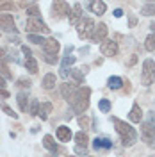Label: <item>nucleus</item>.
<instances>
[{
    "label": "nucleus",
    "mask_w": 155,
    "mask_h": 157,
    "mask_svg": "<svg viewBox=\"0 0 155 157\" xmlns=\"http://www.w3.org/2000/svg\"><path fill=\"white\" fill-rule=\"evenodd\" d=\"M128 118H130L132 123H141V120H143V111L139 107V104H134V105H132L130 113H128Z\"/></svg>",
    "instance_id": "obj_17"
},
{
    "label": "nucleus",
    "mask_w": 155,
    "mask_h": 157,
    "mask_svg": "<svg viewBox=\"0 0 155 157\" xmlns=\"http://www.w3.org/2000/svg\"><path fill=\"white\" fill-rule=\"evenodd\" d=\"M0 88H2V89L6 88V78L2 77V75H0Z\"/></svg>",
    "instance_id": "obj_44"
},
{
    "label": "nucleus",
    "mask_w": 155,
    "mask_h": 157,
    "mask_svg": "<svg viewBox=\"0 0 155 157\" xmlns=\"http://www.w3.org/2000/svg\"><path fill=\"white\" fill-rule=\"evenodd\" d=\"M125 89L127 91H130V82H128V80H125Z\"/></svg>",
    "instance_id": "obj_46"
},
{
    "label": "nucleus",
    "mask_w": 155,
    "mask_h": 157,
    "mask_svg": "<svg viewBox=\"0 0 155 157\" xmlns=\"http://www.w3.org/2000/svg\"><path fill=\"white\" fill-rule=\"evenodd\" d=\"M25 30H27L29 34H36V32H50V29L47 27V23H45L41 18H27Z\"/></svg>",
    "instance_id": "obj_5"
},
{
    "label": "nucleus",
    "mask_w": 155,
    "mask_h": 157,
    "mask_svg": "<svg viewBox=\"0 0 155 157\" xmlns=\"http://www.w3.org/2000/svg\"><path fill=\"white\" fill-rule=\"evenodd\" d=\"M0 107H2V111H4V113H6V114H7V116L14 118V120H16V118H18V114H16V113H14V111H13V109H11L9 105H7V104H2V105H0Z\"/></svg>",
    "instance_id": "obj_35"
},
{
    "label": "nucleus",
    "mask_w": 155,
    "mask_h": 157,
    "mask_svg": "<svg viewBox=\"0 0 155 157\" xmlns=\"http://www.w3.org/2000/svg\"><path fill=\"white\" fill-rule=\"evenodd\" d=\"M89 98H91V89L89 88H78L77 93L73 95V98L70 100V104H71V109L78 113V114H82L84 111H87L89 107Z\"/></svg>",
    "instance_id": "obj_2"
},
{
    "label": "nucleus",
    "mask_w": 155,
    "mask_h": 157,
    "mask_svg": "<svg viewBox=\"0 0 155 157\" xmlns=\"http://www.w3.org/2000/svg\"><path fill=\"white\" fill-rule=\"evenodd\" d=\"M43 50H45V54H48V56H55V57H57L59 50H61V43H59L57 39L50 38V39H47V41H45Z\"/></svg>",
    "instance_id": "obj_11"
},
{
    "label": "nucleus",
    "mask_w": 155,
    "mask_h": 157,
    "mask_svg": "<svg viewBox=\"0 0 155 157\" xmlns=\"http://www.w3.org/2000/svg\"><path fill=\"white\" fill-rule=\"evenodd\" d=\"M141 82H143V86H152L155 82V61L153 59H145L143 71H141Z\"/></svg>",
    "instance_id": "obj_3"
},
{
    "label": "nucleus",
    "mask_w": 155,
    "mask_h": 157,
    "mask_svg": "<svg viewBox=\"0 0 155 157\" xmlns=\"http://www.w3.org/2000/svg\"><path fill=\"white\" fill-rule=\"evenodd\" d=\"M50 113H52V104H50V102L41 104V109H39V116H41V120H47Z\"/></svg>",
    "instance_id": "obj_24"
},
{
    "label": "nucleus",
    "mask_w": 155,
    "mask_h": 157,
    "mask_svg": "<svg viewBox=\"0 0 155 157\" xmlns=\"http://www.w3.org/2000/svg\"><path fill=\"white\" fill-rule=\"evenodd\" d=\"M87 7L91 9L93 14L102 16V14L107 11V4H105V2H102V0H95V2H89V4H87Z\"/></svg>",
    "instance_id": "obj_13"
},
{
    "label": "nucleus",
    "mask_w": 155,
    "mask_h": 157,
    "mask_svg": "<svg viewBox=\"0 0 155 157\" xmlns=\"http://www.w3.org/2000/svg\"><path fill=\"white\" fill-rule=\"evenodd\" d=\"M123 84H125V80L121 77H109V80H107V86L111 89H119V88H123Z\"/></svg>",
    "instance_id": "obj_20"
},
{
    "label": "nucleus",
    "mask_w": 155,
    "mask_h": 157,
    "mask_svg": "<svg viewBox=\"0 0 155 157\" xmlns=\"http://www.w3.org/2000/svg\"><path fill=\"white\" fill-rule=\"evenodd\" d=\"M70 6L66 2H54L52 4V14H54V18L55 20H61L64 18V16H68L70 14Z\"/></svg>",
    "instance_id": "obj_7"
},
{
    "label": "nucleus",
    "mask_w": 155,
    "mask_h": 157,
    "mask_svg": "<svg viewBox=\"0 0 155 157\" xmlns=\"http://www.w3.org/2000/svg\"><path fill=\"white\" fill-rule=\"evenodd\" d=\"M93 148L95 150H111L112 148V141L107 139V137H95L93 139Z\"/></svg>",
    "instance_id": "obj_14"
},
{
    "label": "nucleus",
    "mask_w": 155,
    "mask_h": 157,
    "mask_svg": "<svg viewBox=\"0 0 155 157\" xmlns=\"http://www.w3.org/2000/svg\"><path fill=\"white\" fill-rule=\"evenodd\" d=\"M16 100H18V105L21 113H27V105H29V100H27V93H18L16 95Z\"/></svg>",
    "instance_id": "obj_21"
},
{
    "label": "nucleus",
    "mask_w": 155,
    "mask_h": 157,
    "mask_svg": "<svg viewBox=\"0 0 155 157\" xmlns=\"http://www.w3.org/2000/svg\"><path fill=\"white\" fill-rule=\"evenodd\" d=\"M111 120H112V123H114L116 132L119 134V137H121L123 147H132L137 141V132L134 130V127H130L127 121H123V120H119V118H116V116H112Z\"/></svg>",
    "instance_id": "obj_1"
},
{
    "label": "nucleus",
    "mask_w": 155,
    "mask_h": 157,
    "mask_svg": "<svg viewBox=\"0 0 155 157\" xmlns=\"http://www.w3.org/2000/svg\"><path fill=\"white\" fill-rule=\"evenodd\" d=\"M136 63H137V56H132V57H130V61H128V66H134Z\"/></svg>",
    "instance_id": "obj_42"
},
{
    "label": "nucleus",
    "mask_w": 155,
    "mask_h": 157,
    "mask_svg": "<svg viewBox=\"0 0 155 157\" xmlns=\"http://www.w3.org/2000/svg\"><path fill=\"white\" fill-rule=\"evenodd\" d=\"M0 75H2L4 78H13V73L9 71L7 64H6L4 61H0Z\"/></svg>",
    "instance_id": "obj_30"
},
{
    "label": "nucleus",
    "mask_w": 155,
    "mask_h": 157,
    "mask_svg": "<svg viewBox=\"0 0 155 157\" xmlns=\"http://www.w3.org/2000/svg\"><path fill=\"white\" fill-rule=\"evenodd\" d=\"M75 93H77V86H75V84H68V82H64V84L61 86V95H62L64 100H68V102L73 98Z\"/></svg>",
    "instance_id": "obj_16"
},
{
    "label": "nucleus",
    "mask_w": 155,
    "mask_h": 157,
    "mask_svg": "<svg viewBox=\"0 0 155 157\" xmlns=\"http://www.w3.org/2000/svg\"><path fill=\"white\" fill-rule=\"evenodd\" d=\"M98 109H100L102 113H109V111H111V102H109L107 98H102V100L98 102Z\"/></svg>",
    "instance_id": "obj_32"
},
{
    "label": "nucleus",
    "mask_w": 155,
    "mask_h": 157,
    "mask_svg": "<svg viewBox=\"0 0 155 157\" xmlns=\"http://www.w3.org/2000/svg\"><path fill=\"white\" fill-rule=\"evenodd\" d=\"M141 136L148 143H153L155 141V116H152L148 121H145L141 125Z\"/></svg>",
    "instance_id": "obj_6"
},
{
    "label": "nucleus",
    "mask_w": 155,
    "mask_h": 157,
    "mask_svg": "<svg viewBox=\"0 0 155 157\" xmlns=\"http://www.w3.org/2000/svg\"><path fill=\"white\" fill-rule=\"evenodd\" d=\"M136 21H137L136 16H130V27H134V25H136Z\"/></svg>",
    "instance_id": "obj_45"
},
{
    "label": "nucleus",
    "mask_w": 155,
    "mask_h": 157,
    "mask_svg": "<svg viewBox=\"0 0 155 157\" xmlns=\"http://www.w3.org/2000/svg\"><path fill=\"white\" fill-rule=\"evenodd\" d=\"M70 73H71V77H73V80H75L77 84H82V82H84V73H82L80 68H71Z\"/></svg>",
    "instance_id": "obj_26"
},
{
    "label": "nucleus",
    "mask_w": 155,
    "mask_h": 157,
    "mask_svg": "<svg viewBox=\"0 0 155 157\" xmlns=\"http://www.w3.org/2000/svg\"><path fill=\"white\" fill-rule=\"evenodd\" d=\"M145 48L148 50V52H155V34L153 32L145 39Z\"/></svg>",
    "instance_id": "obj_28"
},
{
    "label": "nucleus",
    "mask_w": 155,
    "mask_h": 157,
    "mask_svg": "<svg viewBox=\"0 0 155 157\" xmlns=\"http://www.w3.org/2000/svg\"><path fill=\"white\" fill-rule=\"evenodd\" d=\"M27 39H29V41H32L34 45H45V41H47L43 36H38V34H29V36H27Z\"/></svg>",
    "instance_id": "obj_31"
},
{
    "label": "nucleus",
    "mask_w": 155,
    "mask_h": 157,
    "mask_svg": "<svg viewBox=\"0 0 155 157\" xmlns=\"http://www.w3.org/2000/svg\"><path fill=\"white\" fill-rule=\"evenodd\" d=\"M75 141H77V145L78 147H87V134L84 132V130H80V132H77L75 134Z\"/></svg>",
    "instance_id": "obj_27"
},
{
    "label": "nucleus",
    "mask_w": 155,
    "mask_h": 157,
    "mask_svg": "<svg viewBox=\"0 0 155 157\" xmlns=\"http://www.w3.org/2000/svg\"><path fill=\"white\" fill-rule=\"evenodd\" d=\"M25 68L29 70L30 73H38V61L34 57H27L25 59Z\"/></svg>",
    "instance_id": "obj_25"
},
{
    "label": "nucleus",
    "mask_w": 155,
    "mask_h": 157,
    "mask_svg": "<svg viewBox=\"0 0 155 157\" xmlns=\"http://www.w3.org/2000/svg\"><path fill=\"white\" fill-rule=\"evenodd\" d=\"M27 14H29V18H39V9H38V4H32L30 7H27Z\"/></svg>",
    "instance_id": "obj_33"
},
{
    "label": "nucleus",
    "mask_w": 155,
    "mask_h": 157,
    "mask_svg": "<svg viewBox=\"0 0 155 157\" xmlns=\"http://www.w3.org/2000/svg\"><path fill=\"white\" fill-rule=\"evenodd\" d=\"M43 88L45 89H52V88H55V75L54 73H47L45 77H43Z\"/></svg>",
    "instance_id": "obj_22"
},
{
    "label": "nucleus",
    "mask_w": 155,
    "mask_h": 157,
    "mask_svg": "<svg viewBox=\"0 0 155 157\" xmlns=\"http://www.w3.org/2000/svg\"><path fill=\"white\" fill-rule=\"evenodd\" d=\"M71 50H73V47H71V45H70L68 48H66V56H70V54H71Z\"/></svg>",
    "instance_id": "obj_47"
},
{
    "label": "nucleus",
    "mask_w": 155,
    "mask_h": 157,
    "mask_svg": "<svg viewBox=\"0 0 155 157\" xmlns=\"http://www.w3.org/2000/svg\"><path fill=\"white\" fill-rule=\"evenodd\" d=\"M14 4L13 2H0V11H13Z\"/></svg>",
    "instance_id": "obj_36"
},
{
    "label": "nucleus",
    "mask_w": 155,
    "mask_h": 157,
    "mask_svg": "<svg viewBox=\"0 0 155 157\" xmlns=\"http://www.w3.org/2000/svg\"><path fill=\"white\" fill-rule=\"evenodd\" d=\"M43 147L47 148L50 154H55V152H57V145H55L54 137L50 136V134H47V136L43 137Z\"/></svg>",
    "instance_id": "obj_19"
},
{
    "label": "nucleus",
    "mask_w": 155,
    "mask_h": 157,
    "mask_svg": "<svg viewBox=\"0 0 155 157\" xmlns=\"http://www.w3.org/2000/svg\"><path fill=\"white\" fill-rule=\"evenodd\" d=\"M78 125H80L82 128L89 127V118L87 116H78Z\"/></svg>",
    "instance_id": "obj_37"
},
{
    "label": "nucleus",
    "mask_w": 155,
    "mask_h": 157,
    "mask_svg": "<svg viewBox=\"0 0 155 157\" xmlns=\"http://www.w3.org/2000/svg\"><path fill=\"white\" fill-rule=\"evenodd\" d=\"M75 152H77L78 155H87V150H86V147H75Z\"/></svg>",
    "instance_id": "obj_40"
},
{
    "label": "nucleus",
    "mask_w": 155,
    "mask_h": 157,
    "mask_svg": "<svg viewBox=\"0 0 155 157\" xmlns=\"http://www.w3.org/2000/svg\"><path fill=\"white\" fill-rule=\"evenodd\" d=\"M30 84H32V82H30V78H25V77H21V78L16 80V86H18V88H27V89H29Z\"/></svg>",
    "instance_id": "obj_34"
},
{
    "label": "nucleus",
    "mask_w": 155,
    "mask_h": 157,
    "mask_svg": "<svg viewBox=\"0 0 155 157\" xmlns=\"http://www.w3.org/2000/svg\"><path fill=\"white\" fill-rule=\"evenodd\" d=\"M68 20H70V25H73V27H77L78 23L84 20V16H82V9H80V4H73V9L70 11L68 14Z\"/></svg>",
    "instance_id": "obj_9"
},
{
    "label": "nucleus",
    "mask_w": 155,
    "mask_h": 157,
    "mask_svg": "<svg viewBox=\"0 0 155 157\" xmlns=\"http://www.w3.org/2000/svg\"><path fill=\"white\" fill-rule=\"evenodd\" d=\"M114 16H116V18H121V16H123V11H121V9H116V11H114Z\"/></svg>",
    "instance_id": "obj_43"
},
{
    "label": "nucleus",
    "mask_w": 155,
    "mask_h": 157,
    "mask_svg": "<svg viewBox=\"0 0 155 157\" xmlns=\"http://www.w3.org/2000/svg\"><path fill=\"white\" fill-rule=\"evenodd\" d=\"M150 29L153 30V34H155V21H152V23H150Z\"/></svg>",
    "instance_id": "obj_48"
},
{
    "label": "nucleus",
    "mask_w": 155,
    "mask_h": 157,
    "mask_svg": "<svg viewBox=\"0 0 155 157\" xmlns=\"http://www.w3.org/2000/svg\"><path fill=\"white\" fill-rule=\"evenodd\" d=\"M100 52H102V56H105V57H114L118 54V43L116 41H104V43L100 45Z\"/></svg>",
    "instance_id": "obj_10"
},
{
    "label": "nucleus",
    "mask_w": 155,
    "mask_h": 157,
    "mask_svg": "<svg viewBox=\"0 0 155 157\" xmlns=\"http://www.w3.org/2000/svg\"><path fill=\"white\" fill-rule=\"evenodd\" d=\"M95 29H96L95 20H93V18H84L77 25V34H78V38H80V39L93 38V32H95Z\"/></svg>",
    "instance_id": "obj_4"
},
{
    "label": "nucleus",
    "mask_w": 155,
    "mask_h": 157,
    "mask_svg": "<svg viewBox=\"0 0 155 157\" xmlns=\"http://www.w3.org/2000/svg\"><path fill=\"white\" fill-rule=\"evenodd\" d=\"M141 14L143 16H153L155 14V2H148L141 7Z\"/></svg>",
    "instance_id": "obj_23"
},
{
    "label": "nucleus",
    "mask_w": 155,
    "mask_h": 157,
    "mask_svg": "<svg viewBox=\"0 0 155 157\" xmlns=\"http://www.w3.org/2000/svg\"><path fill=\"white\" fill-rule=\"evenodd\" d=\"M107 32H109V30H107V25L105 23H98L96 25V29H95V32H93V43H98V41H102V43H104V41H105V38H107Z\"/></svg>",
    "instance_id": "obj_12"
},
{
    "label": "nucleus",
    "mask_w": 155,
    "mask_h": 157,
    "mask_svg": "<svg viewBox=\"0 0 155 157\" xmlns=\"http://www.w3.org/2000/svg\"><path fill=\"white\" fill-rule=\"evenodd\" d=\"M21 52L25 54V59H27V57H32V52H30V48L27 47V45H21Z\"/></svg>",
    "instance_id": "obj_39"
},
{
    "label": "nucleus",
    "mask_w": 155,
    "mask_h": 157,
    "mask_svg": "<svg viewBox=\"0 0 155 157\" xmlns=\"http://www.w3.org/2000/svg\"><path fill=\"white\" fill-rule=\"evenodd\" d=\"M77 61V57L75 56H66V57L62 59V63H61V77L66 78L68 77V68L71 70V66H73V63Z\"/></svg>",
    "instance_id": "obj_15"
},
{
    "label": "nucleus",
    "mask_w": 155,
    "mask_h": 157,
    "mask_svg": "<svg viewBox=\"0 0 155 157\" xmlns=\"http://www.w3.org/2000/svg\"><path fill=\"white\" fill-rule=\"evenodd\" d=\"M66 157H75V155H66Z\"/></svg>",
    "instance_id": "obj_49"
},
{
    "label": "nucleus",
    "mask_w": 155,
    "mask_h": 157,
    "mask_svg": "<svg viewBox=\"0 0 155 157\" xmlns=\"http://www.w3.org/2000/svg\"><path fill=\"white\" fill-rule=\"evenodd\" d=\"M0 30H4V32H14V18H13V14L9 13H4V14H0Z\"/></svg>",
    "instance_id": "obj_8"
},
{
    "label": "nucleus",
    "mask_w": 155,
    "mask_h": 157,
    "mask_svg": "<svg viewBox=\"0 0 155 157\" xmlns=\"http://www.w3.org/2000/svg\"><path fill=\"white\" fill-rule=\"evenodd\" d=\"M43 59H45L48 64H55V63H57V57H55V56H48V54H45V56H43Z\"/></svg>",
    "instance_id": "obj_38"
},
{
    "label": "nucleus",
    "mask_w": 155,
    "mask_h": 157,
    "mask_svg": "<svg viewBox=\"0 0 155 157\" xmlns=\"http://www.w3.org/2000/svg\"><path fill=\"white\" fill-rule=\"evenodd\" d=\"M39 109H41V105H39V100H32L30 102V107H29V111H30V114L32 116H39Z\"/></svg>",
    "instance_id": "obj_29"
},
{
    "label": "nucleus",
    "mask_w": 155,
    "mask_h": 157,
    "mask_svg": "<svg viewBox=\"0 0 155 157\" xmlns=\"http://www.w3.org/2000/svg\"><path fill=\"white\" fill-rule=\"evenodd\" d=\"M71 137H73V134H71L70 127H66V125H61V127H57V139H59V141L68 143Z\"/></svg>",
    "instance_id": "obj_18"
},
{
    "label": "nucleus",
    "mask_w": 155,
    "mask_h": 157,
    "mask_svg": "<svg viewBox=\"0 0 155 157\" xmlns=\"http://www.w3.org/2000/svg\"><path fill=\"white\" fill-rule=\"evenodd\" d=\"M91 157H93V155H91Z\"/></svg>",
    "instance_id": "obj_50"
},
{
    "label": "nucleus",
    "mask_w": 155,
    "mask_h": 157,
    "mask_svg": "<svg viewBox=\"0 0 155 157\" xmlns=\"http://www.w3.org/2000/svg\"><path fill=\"white\" fill-rule=\"evenodd\" d=\"M11 95H9V91H6V89H2L0 88V98H9Z\"/></svg>",
    "instance_id": "obj_41"
}]
</instances>
